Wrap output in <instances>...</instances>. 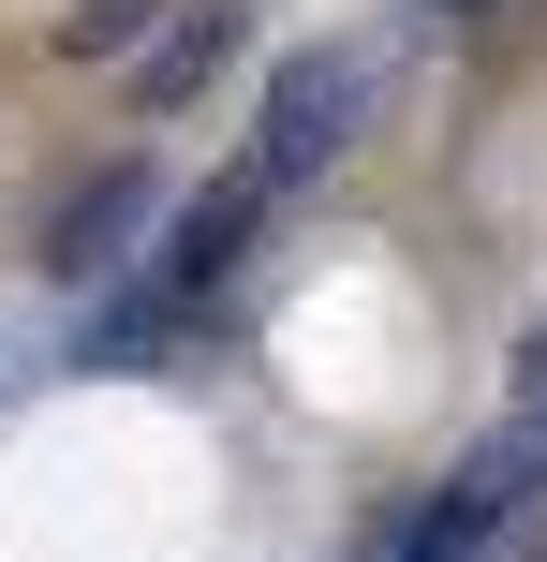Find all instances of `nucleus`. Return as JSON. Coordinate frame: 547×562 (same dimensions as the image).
Returning a JSON list of instances; mask_svg holds the SVG:
<instances>
[{
  "mask_svg": "<svg viewBox=\"0 0 547 562\" xmlns=\"http://www.w3.org/2000/svg\"><path fill=\"white\" fill-rule=\"evenodd\" d=\"M533 562H547V548H533Z\"/></svg>",
  "mask_w": 547,
  "mask_h": 562,
  "instance_id": "obj_9",
  "label": "nucleus"
},
{
  "mask_svg": "<svg viewBox=\"0 0 547 562\" xmlns=\"http://www.w3.org/2000/svg\"><path fill=\"white\" fill-rule=\"evenodd\" d=\"M134 15H148V0H75V15H59V45L104 59V45H134Z\"/></svg>",
  "mask_w": 547,
  "mask_h": 562,
  "instance_id": "obj_6",
  "label": "nucleus"
},
{
  "mask_svg": "<svg viewBox=\"0 0 547 562\" xmlns=\"http://www.w3.org/2000/svg\"><path fill=\"white\" fill-rule=\"evenodd\" d=\"M207 59H223V0H193V15H178V45H163V59H148V89H193V75H207Z\"/></svg>",
  "mask_w": 547,
  "mask_h": 562,
  "instance_id": "obj_5",
  "label": "nucleus"
},
{
  "mask_svg": "<svg viewBox=\"0 0 547 562\" xmlns=\"http://www.w3.org/2000/svg\"><path fill=\"white\" fill-rule=\"evenodd\" d=\"M518 429H547V340L518 356Z\"/></svg>",
  "mask_w": 547,
  "mask_h": 562,
  "instance_id": "obj_7",
  "label": "nucleus"
},
{
  "mask_svg": "<svg viewBox=\"0 0 547 562\" xmlns=\"http://www.w3.org/2000/svg\"><path fill=\"white\" fill-rule=\"evenodd\" d=\"M533 459H547V429H503V445H474L459 474L430 488V504H414V533H400V562H474L503 533V518L533 504Z\"/></svg>",
  "mask_w": 547,
  "mask_h": 562,
  "instance_id": "obj_2",
  "label": "nucleus"
},
{
  "mask_svg": "<svg viewBox=\"0 0 547 562\" xmlns=\"http://www.w3.org/2000/svg\"><path fill=\"white\" fill-rule=\"evenodd\" d=\"M266 207H282V193H266L252 164H237L223 193H193V207H178V252H163V296H207V281L252 252V223H266Z\"/></svg>",
  "mask_w": 547,
  "mask_h": 562,
  "instance_id": "obj_4",
  "label": "nucleus"
},
{
  "mask_svg": "<svg viewBox=\"0 0 547 562\" xmlns=\"http://www.w3.org/2000/svg\"><path fill=\"white\" fill-rule=\"evenodd\" d=\"M355 45H296L282 75H266V134H252V178L266 193H296L311 164H341V134H355Z\"/></svg>",
  "mask_w": 547,
  "mask_h": 562,
  "instance_id": "obj_1",
  "label": "nucleus"
},
{
  "mask_svg": "<svg viewBox=\"0 0 547 562\" xmlns=\"http://www.w3.org/2000/svg\"><path fill=\"white\" fill-rule=\"evenodd\" d=\"M134 223H148V164H104L75 207H59L45 267H59V281H118V267H134Z\"/></svg>",
  "mask_w": 547,
  "mask_h": 562,
  "instance_id": "obj_3",
  "label": "nucleus"
},
{
  "mask_svg": "<svg viewBox=\"0 0 547 562\" xmlns=\"http://www.w3.org/2000/svg\"><path fill=\"white\" fill-rule=\"evenodd\" d=\"M430 15H474V0H430Z\"/></svg>",
  "mask_w": 547,
  "mask_h": 562,
  "instance_id": "obj_8",
  "label": "nucleus"
}]
</instances>
